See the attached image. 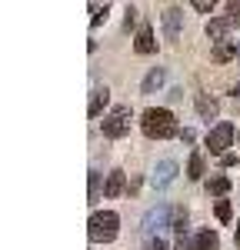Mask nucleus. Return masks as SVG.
<instances>
[{
	"label": "nucleus",
	"mask_w": 240,
	"mask_h": 250,
	"mask_svg": "<svg viewBox=\"0 0 240 250\" xmlns=\"http://www.w3.org/2000/svg\"><path fill=\"white\" fill-rule=\"evenodd\" d=\"M234 57H237V43L227 40V43H217V47H214V60H217V63H227V60H234Z\"/></svg>",
	"instance_id": "nucleus-17"
},
{
	"label": "nucleus",
	"mask_w": 240,
	"mask_h": 250,
	"mask_svg": "<svg viewBox=\"0 0 240 250\" xmlns=\"http://www.w3.org/2000/svg\"><path fill=\"white\" fill-rule=\"evenodd\" d=\"M234 240H237V247H240V220H237V233H234Z\"/></svg>",
	"instance_id": "nucleus-26"
},
{
	"label": "nucleus",
	"mask_w": 240,
	"mask_h": 250,
	"mask_svg": "<svg viewBox=\"0 0 240 250\" xmlns=\"http://www.w3.org/2000/svg\"><path fill=\"white\" fill-rule=\"evenodd\" d=\"M203 173H207L203 154H200V150H194V154H190V160H187V177H190V180H200Z\"/></svg>",
	"instance_id": "nucleus-15"
},
{
	"label": "nucleus",
	"mask_w": 240,
	"mask_h": 250,
	"mask_svg": "<svg viewBox=\"0 0 240 250\" xmlns=\"http://www.w3.org/2000/svg\"><path fill=\"white\" fill-rule=\"evenodd\" d=\"M217 247H220L217 230H200L197 237H194V247L190 250H217Z\"/></svg>",
	"instance_id": "nucleus-13"
},
{
	"label": "nucleus",
	"mask_w": 240,
	"mask_h": 250,
	"mask_svg": "<svg viewBox=\"0 0 240 250\" xmlns=\"http://www.w3.org/2000/svg\"><path fill=\"white\" fill-rule=\"evenodd\" d=\"M177 160H160L157 167H154V173H150V187L154 190H163V187H170L174 180H177Z\"/></svg>",
	"instance_id": "nucleus-6"
},
{
	"label": "nucleus",
	"mask_w": 240,
	"mask_h": 250,
	"mask_svg": "<svg viewBox=\"0 0 240 250\" xmlns=\"http://www.w3.org/2000/svg\"><path fill=\"white\" fill-rule=\"evenodd\" d=\"M220 164H223V167H234V164H237V157L227 154V157H220Z\"/></svg>",
	"instance_id": "nucleus-25"
},
{
	"label": "nucleus",
	"mask_w": 240,
	"mask_h": 250,
	"mask_svg": "<svg viewBox=\"0 0 240 250\" xmlns=\"http://www.w3.org/2000/svg\"><path fill=\"white\" fill-rule=\"evenodd\" d=\"M107 100H110V90H107V87H94L90 104H87V114H90V117H100V114H103V107H107Z\"/></svg>",
	"instance_id": "nucleus-12"
},
{
	"label": "nucleus",
	"mask_w": 240,
	"mask_h": 250,
	"mask_svg": "<svg viewBox=\"0 0 240 250\" xmlns=\"http://www.w3.org/2000/svg\"><path fill=\"white\" fill-rule=\"evenodd\" d=\"M230 27H234V23H230L227 17L210 20V23H207V37L214 40V43H227V34H230Z\"/></svg>",
	"instance_id": "nucleus-10"
},
{
	"label": "nucleus",
	"mask_w": 240,
	"mask_h": 250,
	"mask_svg": "<svg viewBox=\"0 0 240 250\" xmlns=\"http://www.w3.org/2000/svg\"><path fill=\"white\" fill-rule=\"evenodd\" d=\"M174 230L183 237V230H187V210H177V213H174Z\"/></svg>",
	"instance_id": "nucleus-19"
},
{
	"label": "nucleus",
	"mask_w": 240,
	"mask_h": 250,
	"mask_svg": "<svg viewBox=\"0 0 240 250\" xmlns=\"http://www.w3.org/2000/svg\"><path fill=\"white\" fill-rule=\"evenodd\" d=\"M227 190H230V180H227L223 173H214V177L207 180V193H214V197H223Z\"/></svg>",
	"instance_id": "nucleus-16"
},
{
	"label": "nucleus",
	"mask_w": 240,
	"mask_h": 250,
	"mask_svg": "<svg viewBox=\"0 0 240 250\" xmlns=\"http://www.w3.org/2000/svg\"><path fill=\"white\" fill-rule=\"evenodd\" d=\"M100 197V173L90 170V200H97Z\"/></svg>",
	"instance_id": "nucleus-22"
},
{
	"label": "nucleus",
	"mask_w": 240,
	"mask_h": 250,
	"mask_svg": "<svg viewBox=\"0 0 240 250\" xmlns=\"http://www.w3.org/2000/svg\"><path fill=\"white\" fill-rule=\"evenodd\" d=\"M214 210H217V220H223V224H227V220H230V200H217V207H214Z\"/></svg>",
	"instance_id": "nucleus-18"
},
{
	"label": "nucleus",
	"mask_w": 240,
	"mask_h": 250,
	"mask_svg": "<svg viewBox=\"0 0 240 250\" xmlns=\"http://www.w3.org/2000/svg\"><path fill=\"white\" fill-rule=\"evenodd\" d=\"M117 233H120V217L114 210L90 213V220H87V237H90V244H110V240H117Z\"/></svg>",
	"instance_id": "nucleus-2"
},
{
	"label": "nucleus",
	"mask_w": 240,
	"mask_h": 250,
	"mask_svg": "<svg viewBox=\"0 0 240 250\" xmlns=\"http://www.w3.org/2000/svg\"><path fill=\"white\" fill-rule=\"evenodd\" d=\"M140 130L150 137V140H167V137L177 134V117L170 114L167 107H150L140 117Z\"/></svg>",
	"instance_id": "nucleus-1"
},
{
	"label": "nucleus",
	"mask_w": 240,
	"mask_h": 250,
	"mask_svg": "<svg viewBox=\"0 0 240 250\" xmlns=\"http://www.w3.org/2000/svg\"><path fill=\"white\" fill-rule=\"evenodd\" d=\"M180 23H183V10L180 7H167L163 10V37L170 40H180Z\"/></svg>",
	"instance_id": "nucleus-7"
},
{
	"label": "nucleus",
	"mask_w": 240,
	"mask_h": 250,
	"mask_svg": "<svg viewBox=\"0 0 240 250\" xmlns=\"http://www.w3.org/2000/svg\"><path fill=\"white\" fill-rule=\"evenodd\" d=\"M130 120H134V110L127 107V104H120V107H114L110 114L103 117V137H110V140H120V137L130 134Z\"/></svg>",
	"instance_id": "nucleus-3"
},
{
	"label": "nucleus",
	"mask_w": 240,
	"mask_h": 250,
	"mask_svg": "<svg viewBox=\"0 0 240 250\" xmlns=\"http://www.w3.org/2000/svg\"><path fill=\"white\" fill-rule=\"evenodd\" d=\"M234 97H240V87H234Z\"/></svg>",
	"instance_id": "nucleus-27"
},
{
	"label": "nucleus",
	"mask_w": 240,
	"mask_h": 250,
	"mask_svg": "<svg viewBox=\"0 0 240 250\" xmlns=\"http://www.w3.org/2000/svg\"><path fill=\"white\" fill-rule=\"evenodd\" d=\"M163 80H167V70H163V67H150L147 77H143V83H140V94H154V90H160Z\"/></svg>",
	"instance_id": "nucleus-9"
},
{
	"label": "nucleus",
	"mask_w": 240,
	"mask_h": 250,
	"mask_svg": "<svg viewBox=\"0 0 240 250\" xmlns=\"http://www.w3.org/2000/svg\"><path fill=\"white\" fill-rule=\"evenodd\" d=\"M147 250H167V244H163V240H160V237H154V240H150V244H147Z\"/></svg>",
	"instance_id": "nucleus-24"
},
{
	"label": "nucleus",
	"mask_w": 240,
	"mask_h": 250,
	"mask_svg": "<svg viewBox=\"0 0 240 250\" xmlns=\"http://www.w3.org/2000/svg\"><path fill=\"white\" fill-rule=\"evenodd\" d=\"M134 50H137V54H143V57L157 50V40H154V30H150V27H140V30H137V40H134Z\"/></svg>",
	"instance_id": "nucleus-11"
},
{
	"label": "nucleus",
	"mask_w": 240,
	"mask_h": 250,
	"mask_svg": "<svg viewBox=\"0 0 240 250\" xmlns=\"http://www.w3.org/2000/svg\"><path fill=\"white\" fill-rule=\"evenodd\" d=\"M127 190V177H123V170H110L107 173V180H103V197H120V193Z\"/></svg>",
	"instance_id": "nucleus-8"
},
{
	"label": "nucleus",
	"mask_w": 240,
	"mask_h": 250,
	"mask_svg": "<svg viewBox=\"0 0 240 250\" xmlns=\"http://www.w3.org/2000/svg\"><path fill=\"white\" fill-rule=\"evenodd\" d=\"M197 114L203 117V120H214V117L220 114V104H217V100H214V97L200 94V97H197Z\"/></svg>",
	"instance_id": "nucleus-14"
},
{
	"label": "nucleus",
	"mask_w": 240,
	"mask_h": 250,
	"mask_svg": "<svg viewBox=\"0 0 240 250\" xmlns=\"http://www.w3.org/2000/svg\"><path fill=\"white\" fill-rule=\"evenodd\" d=\"M163 227H170V207L167 204H157V207H150L147 217H143V233L154 240V233H160Z\"/></svg>",
	"instance_id": "nucleus-5"
},
{
	"label": "nucleus",
	"mask_w": 240,
	"mask_h": 250,
	"mask_svg": "<svg viewBox=\"0 0 240 250\" xmlns=\"http://www.w3.org/2000/svg\"><path fill=\"white\" fill-rule=\"evenodd\" d=\"M107 10H110L107 3H103V7H100V3H90V14H94V23H100V20H107Z\"/></svg>",
	"instance_id": "nucleus-20"
},
{
	"label": "nucleus",
	"mask_w": 240,
	"mask_h": 250,
	"mask_svg": "<svg viewBox=\"0 0 240 250\" xmlns=\"http://www.w3.org/2000/svg\"><path fill=\"white\" fill-rule=\"evenodd\" d=\"M227 10H230V14H227V20H230L234 27H240V3H237V0H234V3H227Z\"/></svg>",
	"instance_id": "nucleus-21"
},
{
	"label": "nucleus",
	"mask_w": 240,
	"mask_h": 250,
	"mask_svg": "<svg viewBox=\"0 0 240 250\" xmlns=\"http://www.w3.org/2000/svg\"><path fill=\"white\" fill-rule=\"evenodd\" d=\"M190 7H194V10H200V14H210V10H214V0H194Z\"/></svg>",
	"instance_id": "nucleus-23"
},
{
	"label": "nucleus",
	"mask_w": 240,
	"mask_h": 250,
	"mask_svg": "<svg viewBox=\"0 0 240 250\" xmlns=\"http://www.w3.org/2000/svg\"><path fill=\"white\" fill-rule=\"evenodd\" d=\"M234 144V124H217L210 134H207V147H210V154H217V157H227V147Z\"/></svg>",
	"instance_id": "nucleus-4"
}]
</instances>
